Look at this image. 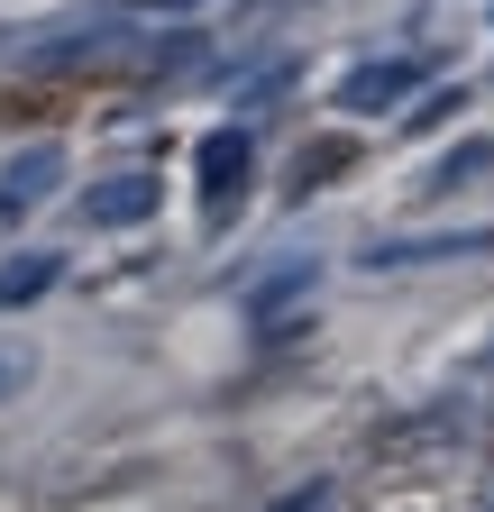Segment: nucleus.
<instances>
[{
  "label": "nucleus",
  "instance_id": "5",
  "mask_svg": "<svg viewBox=\"0 0 494 512\" xmlns=\"http://www.w3.org/2000/svg\"><path fill=\"white\" fill-rule=\"evenodd\" d=\"M55 275H65V266H55V256H10V266H0V311H28Z\"/></svg>",
  "mask_w": 494,
  "mask_h": 512
},
{
  "label": "nucleus",
  "instance_id": "2",
  "mask_svg": "<svg viewBox=\"0 0 494 512\" xmlns=\"http://www.w3.org/2000/svg\"><path fill=\"white\" fill-rule=\"evenodd\" d=\"M238 192H247V138H238V128H220V138H202V202L229 211Z\"/></svg>",
  "mask_w": 494,
  "mask_h": 512
},
{
  "label": "nucleus",
  "instance_id": "7",
  "mask_svg": "<svg viewBox=\"0 0 494 512\" xmlns=\"http://www.w3.org/2000/svg\"><path fill=\"white\" fill-rule=\"evenodd\" d=\"M494 165V138H467V156H449L440 174H430V192H449V183H467V174H485Z\"/></svg>",
  "mask_w": 494,
  "mask_h": 512
},
{
  "label": "nucleus",
  "instance_id": "4",
  "mask_svg": "<svg viewBox=\"0 0 494 512\" xmlns=\"http://www.w3.org/2000/svg\"><path fill=\"white\" fill-rule=\"evenodd\" d=\"M55 174H65V156H55V147L19 156V165H10V183H0V220H19V211L37 202V192H55Z\"/></svg>",
  "mask_w": 494,
  "mask_h": 512
},
{
  "label": "nucleus",
  "instance_id": "8",
  "mask_svg": "<svg viewBox=\"0 0 494 512\" xmlns=\"http://www.w3.org/2000/svg\"><path fill=\"white\" fill-rule=\"evenodd\" d=\"M275 512H330V485H302V494H284Z\"/></svg>",
  "mask_w": 494,
  "mask_h": 512
},
{
  "label": "nucleus",
  "instance_id": "3",
  "mask_svg": "<svg viewBox=\"0 0 494 512\" xmlns=\"http://www.w3.org/2000/svg\"><path fill=\"white\" fill-rule=\"evenodd\" d=\"M412 83H421V64H366V74H348V110H394V101H412Z\"/></svg>",
  "mask_w": 494,
  "mask_h": 512
},
{
  "label": "nucleus",
  "instance_id": "6",
  "mask_svg": "<svg viewBox=\"0 0 494 512\" xmlns=\"http://www.w3.org/2000/svg\"><path fill=\"white\" fill-rule=\"evenodd\" d=\"M348 165H357V147H348V138H321L312 156L293 165V192H321V183H330V174H348Z\"/></svg>",
  "mask_w": 494,
  "mask_h": 512
},
{
  "label": "nucleus",
  "instance_id": "1",
  "mask_svg": "<svg viewBox=\"0 0 494 512\" xmlns=\"http://www.w3.org/2000/svg\"><path fill=\"white\" fill-rule=\"evenodd\" d=\"M165 183L156 174H110V183H83V220L92 229H129V220H156Z\"/></svg>",
  "mask_w": 494,
  "mask_h": 512
},
{
  "label": "nucleus",
  "instance_id": "9",
  "mask_svg": "<svg viewBox=\"0 0 494 512\" xmlns=\"http://www.w3.org/2000/svg\"><path fill=\"white\" fill-rule=\"evenodd\" d=\"M19 384H28V357H10V366H0V394H19Z\"/></svg>",
  "mask_w": 494,
  "mask_h": 512
}]
</instances>
